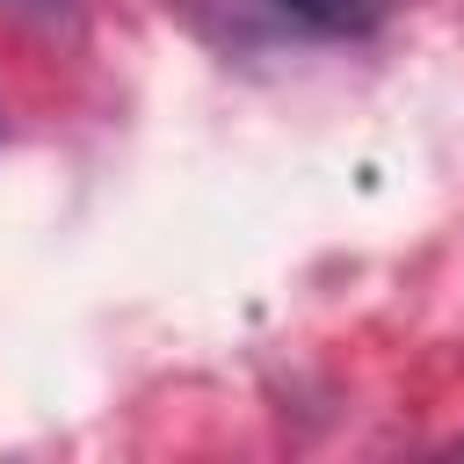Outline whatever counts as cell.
I'll return each instance as SVG.
<instances>
[{
  "label": "cell",
  "mask_w": 464,
  "mask_h": 464,
  "mask_svg": "<svg viewBox=\"0 0 464 464\" xmlns=\"http://www.w3.org/2000/svg\"><path fill=\"white\" fill-rule=\"evenodd\" d=\"M283 14H297L304 29H319V36H370V29H384L392 22V7L399 0H276Z\"/></svg>",
  "instance_id": "cell-1"
},
{
  "label": "cell",
  "mask_w": 464,
  "mask_h": 464,
  "mask_svg": "<svg viewBox=\"0 0 464 464\" xmlns=\"http://www.w3.org/2000/svg\"><path fill=\"white\" fill-rule=\"evenodd\" d=\"M22 7H44V14H58V7H65V0H22Z\"/></svg>",
  "instance_id": "cell-2"
}]
</instances>
